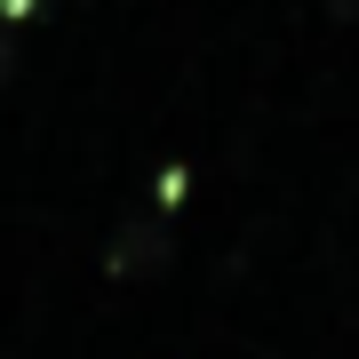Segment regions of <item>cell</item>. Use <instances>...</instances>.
<instances>
[{
    "label": "cell",
    "mask_w": 359,
    "mask_h": 359,
    "mask_svg": "<svg viewBox=\"0 0 359 359\" xmlns=\"http://www.w3.org/2000/svg\"><path fill=\"white\" fill-rule=\"evenodd\" d=\"M168 216L160 208H136L128 224H120V240H112V280H152V271L168 264Z\"/></svg>",
    "instance_id": "1"
},
{
    "label": "cell",
    "mask_w": 359,
    "mask_h": 359,
    "mask_svg": "<svg viewBox=\"0 0 359 359\" xmlns=\"http://www.w3.org/2000/svg\"><path fill=\"white\" fill-rule=\"evenodd\" d=\"M327 16L335 25H359V0H327Z\"/></svg>",
    "instance_id": "2"
}]
</instances>
